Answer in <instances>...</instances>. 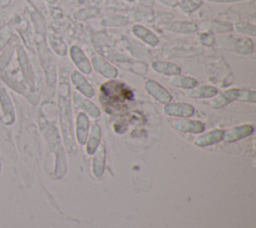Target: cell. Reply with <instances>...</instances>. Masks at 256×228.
<instances>
[{"label": "cell", "instance_id": "cell-1", "mask_svg": "<svg viewBox=\"0 0 256 228\" xmlns=\"http://www.w3.org/2000/svg\"><path fill=\"white\" fill-rule=\"evenodd\" d=\"M219 43L223 46V48L240 54H250L253 52V43L251 40L246 38L225 36L219 38Z\"/></svg>", "mask_w": 256, "mask_h": 228}, {"label": "cell", "instance_id": "cell-2", "mask_svg": "<svg viewBox=\"0 0 256 228\" xmlns=\"http://www.w3.org/2000/svg\"><path fill=\"white\" fill-rule=\"evenodd\" d=\"M113 55H110V54H107L106 53V56L114 61L117 65L121 66L122 68H125V69H128V70H131L133 72H136L138 74H145L146 71H147V66L146 64L144 63H141V62H136L124 55H121V54H118V53H115V52H112Z\"/></svg>", "mask_w": 256, "mask_h": 228}, {"label": "cell", "instance_id": "cell-3", "mask_svg": "<svg viewBox=\"0 0 256 228\" xmlns=\"http://www.w3.org/2000/svg\"><path fill=\"white\" fill-rule=\"evenodd\" d=\"M70 56L77 68L80 69L83 73H89L91 71V66L88 58L78 46H72L70 48Z\"/></svg>", "mask_w": 256, "mask_h": 228}, {"label": "cell", "instance_id": "cell-4", "mask_svg": "<svg viewBox=\"0 0 256 228\" xmlns=\"http://www.w3.org/2000/svg\"><path fill=\"white\" fill-rule=\"evenodd\" d=\"M92 65L96 71L106 77L113 78L117 75V70L101 57H94L92 59Z\"/></svg>", "mask_w": 256, "mask_h": 228}, {"label": "cell", "instance_id": "cell-5", "mask_svg": "<svg viewBox=\"0 0 256 228\" xmlns=\"http://www.w3.org/2000/svg\"><path fill=\"white\" fill-rule=\"evenodd\" d=\"M132 31L137 37H139L140 39H142L144 42H146L147 44H149L151 46H155L159 42V39L156 37V35L154 33H152L149 29H147L141 25L133 26Z\"/></svg>", "mask_w": 256, "mask_h": 228}, {"label": "cell", "instance_id": "cell-6", "mask_svg": "<svg viewBox=\"0 0 256 228\" xmlns=\"http://www.w3.org/2000/svg\"><path fill=\"white\" fill-rule=\"evenodd\" d=\"M0 102L2 105V109L4 112V116L6 119V123L9 124L13 122V106L10 101V98L6 91L3 88H0Z\"/></svg>", "mask_w": 256, "mask_h": 228}, {"label": "cell", "instance_id": "cell-7", "mask_svg": "<svg viewBox=\"0 0 256 228\" xmlns=\"http://www.w3.org/2000/svg\"><path fill=\"white\" fill-rule=\"evenodd\" d=\"M152 68L159 73L167 75H176L180 73L179 66L166 61H155L152 63Z\"/></svg>", "mask_w": 256, "mask_h": 228}, {"label": "cell", "instance_id": "cell-8", "mask_svg": "<svg viewBox=\"0 0 256 228\" xmlns=\"http://www.w3.org/2000/svg\"><path fill=\"white\" fill-rule=\"evenodd\" d=\"M167 30L172 32L179 33H192L197 30V26L192 22H183V21H175L171 22L165 27Z\"/></svg>", "mask_w": 256, "mask_h": 228}, {"label": "cell", "instance_id": "cell-9", "mask_svg": "<svg viewBox=\"0 0 256 228\" xmlns=\"http://www.w3.org/2000/svg\"><path fill=\"white\" fill-rule=\"evenodd\" d=\"M146 89L158 100L162 101V102H166L170 100V96L169 94L165 91V89H163L159 84H157L154 81H148L146 83Z\"/></svg>", "mask_w": 256, "mask_h": 228}, {"label": "cell", "instance_id": "cell-10", "mask_svg": "<svg viewBox=\"0 0 256 228\" xmlns=\"http://www.w3.org/2000/svg\"><path fill=\"white\" fill-rule=\"evenodd\" d=\"M17 53H18V59H19V62H20V65H21V68H22V71H23V74H24L26 80L27 81L32 80L31 79V77L33 75L32 69H31L29 60L27 58V55H26L24 49L21 46H18Z\"/></svg>", "mask_w": 256, "mask_h": 228}, {"label": "cell", "instance_id": "cell-11", "mask_svg": "<svg viewBox=\"0 0 256 228\" xmlns=\"http://www.w3.org/2000/svg\"><path fill=\"white\" fill-rule=\"evenodd\" d=\"M72 81L77 86V88L80 89L84 94H86L88 96H92V94H93L92 88L90 87V85L87 83L85 78L80 73H78L76 71L73 72L72 73Z\"/></svg>", "mask_w": 256, "mask_h": 228}, {"label": "cell", "instance_id": "cell-12", "mask_svg": "<svg viewBox=\"0 0 256 228\" xmlns=\"http://www.w3.org/2000/svg\"><path fill=\"white\" fill-rule=\"evenodd\" d=\"M166 112L172 115H183V116H188L193 113V108L189 105H184V104H173L169 105L165 108Z\"/></svg>", "mask_w": 256, "mask_h": 228}, {"label": "cell", "instance_id": "cell-13", "mask_svg": "<svg viewBox=\"0 0 256 228\" xmlns=\"http://www.w3.org/2000/svg\"><path fill=\"white\" fill-rule=\"evenodd\" d=\"M202 4L201 0H179L178 5L182 11L186 13H191L197 10Z\"/></svg>", "mask_w": 256, "mask_h": 228}, {"label": "cell", "instance_id": "cell-14", "mask_svg": "<svg viewBox=\"0 0 256 228\" xmlns=\"http://www.w3.org/2000/svg\"><path fill=\"white\" fill-rule=\"evenodd\" d=\"M98 13H99V9L98 8L89 7V8H84V9H81V10L75 12L74 13V17L77 20H84V19H87V18L94 17Z\"/></svg>", "mask_w": 256, "mask_h": 228}, {"label": "cell", "instance_id": "cell-15", "mask_svg": "<svg viewBox=\"0 0 256 228\" xmlns=\"http://www.w3.org/2000/svg\"><path fill=\"white\" fill-rule=\"evenodd\" d=\"M13 53V45H6L4 50L0 56V71L4 70V68L8 65Z\"/></svg>", "mask_w": 256, "mask_h": 228}, {"label": "cell", "instance_id": "cell-16", "mask_svg": "<svg viewBox=\"0 0 256 228\" xmlns=\"http://www.w3.org/2000/svg\"><path fill=\"white\" fill-rule=\"evenodd\" d=\"M171 83L181 87H193L196 84V81L193 78H189V77L175 76L171 79Z\"/></svg>", "mask_w": 256, "mask_h": 228}, {"label": "cell", "instance_id": "cell-17", "mask_svg": "<svg viewBox=\"0 0 256 228\" xmlns=\"http://www.w3.org/2000/svg\"><path fill=\"white\" fill-rule=\"evenodd\" d=\"M87 119L85 115L80 114L78 117V138L81 142L85 140L86 132H87Z\"/></svg>", "mask_w": 256, "mask_h": 228}, {"label": "cell", "instance_id": "cell-18", "mask_svg": "<svg viewBox=\"0 0 256 228\" xmlns=\"http://www.w3.org/2000/svg\"><path fill=\"white\" fill-rule=\"evenodd\" d=\"M49 41H50L51 47L55 50L56 53H58L59 55H65L66 54V45L61 39L54 38V37L50 36Z\"/></svg>", "mask_w": 256, "mask_h": 228}, {"label": "cell", "instance_id": "cell-19", "mask_svg": "<svg viewBox=\"0 0 256 228\" xmlns=\"http://www.w3.org/2000/svg\"><path fill=\"white\" fill-rule=\"evenodd\" d=\"M75 100H76V102H77L79 105H81L84 109H86L92 116H97V115L99 114L98 109H97L91 102L86 101V100L80 98V97L77 96V95H75Z\"/></svg>", "mask_w": 256, "mask_h": 228}, {"label": "cell", "instance_id": "cell-20", "mask_svg": "<svg viewBox=\"0 0 256 228\" xmlns=\"http://www.w3.org/2000/svg\"><path fill=\"white\" fill-rule=\"evenodd\" d=\"M11 36H12V31L9 27H5L0 31V51H2L4 47L7 45Z\"/></svg>", "mask_w": 256, "mask_h": 228}, {"label": "cell", "instance_id": "cell-21", "mask_svg": "<svg viewBox=\"0 0 256 228\" xmlns=\"http://www.w3.org/2000/svg\"><path fill=\"white\" fill-rule=\"evenodd\" d=\"M250 131H252V129L250 128V126H245V127H241V128H236L232 131H230L228 133V136L230 137V139H236L238 137H241V136H244L246 135L247 133L249 134Z\"/></svg>", "mask_w": 256, "mask_h": 228}, {"label": "cell", "instance_id": "cell-22", "mask_svg": "<svg viewBox=\"0 0 256 228\" xmlns=\"http://www.w3.org/2000/svg\"><path fill=\"white\" fill-rule=\"evenodd\" d=\"M236 28L239 32L245 33V34H250V35H255V26L253 24H248V23H237Z\"/></svg>", "mask_w": 256, "mask_h": 228}, {"label": "cell", "instance_id": "cell-23", "mask_svg": "<svg viewBox=\"0 0 256 228\" xmlns=\"http://www.w3.org/2000/svg\"><path fill=\"white\" fill-rule=\"evenodd\" d=\"M214 30L216 32H226V31H230L232 30V25L228 24V23H219L216 22L214 24Z\"/></svg>", "mask_w": 256, "mask_h": 228}, {"label": "cell", "instance_id": "cell-24", "mask_svg": "<svg viewBox=\"0 0 256 228\" xmlns=\"http://www.w3.org/2000/svg\"><path fill=\"white\" fill-rule=\"evenodd\" d=\"M201 42L203 45H206V46H209L211 44H213L214 42V37L211 33H203L201 35Z\"/></svg>", "mask_w": 256, "mask_h": 228}, {"label": "cell", "instance_id": "cell-25", "mask_svg": "<svg viewBox=\"0 0 256 228\" xmlns=\"http://www.w3.org/2000/svg\"><path fill=\"white\" fill-rule=\"evenodd\" d=\"M159 1H161V2L165 3V4L169 5V6H175V5H178V2H179V0H159Z\"/></svg>", "mask_w": 256, "mask_h": 228}, {"label": "cell", "instance_id": "cell-26", "mask_svg": "<svg viewBox=\"0 0 256 228\" xmlns=\"http://www.w3.org/2000/svg\"><path fill=\"white\" fill-rule=\"evenodd\" d=\"M11 0H0V8H5L10 4Z\"/></svg>", "mask_w": 256, "mask_h": 228}, {"label": "cell", "instance_id": "cell-27", "mask_svg": "<svg viewBox=\"0 0 256 228\" xmlns=\"http://www.w3.org/2000/svg\"><path fill=\"white\" fill-rule=\"evenodd\" d=\"M212 2H234V1H240V0H208Z\"/></svg>", "mask_w": 256, "mask_h": 228}, {"label": "cell", "instance_id": "cell-28", "mask_svg": "<svg viewBox=\"0 0 256 228\" xmlns=\"http://www.w3.org/2000/svg\"><path fill=\"white\" fill-rule=\"evenodd\" d=\"M127 1H134V0H127Z\"/></svg>", "mask_w": 256, "mask_h": 228}]
</instances>
